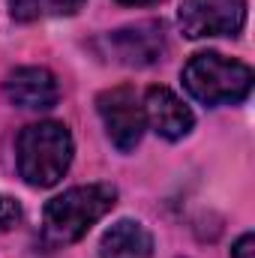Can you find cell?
<instances>
[{
  "label": "cell",
  "instance_id": "cell-4",
  "mask_svg": "<svg viewBox=\"0 0 255 258\" xmlns=\"http://www.w3.org/2000/svg\"><path fill=\"white\" fill-rule=\"evenodd\" d=\"M96 111L105 123V132L111 138V144L120 150V153H129L135 150V144L141 141L144 135V105L138 99V93L129 87V84H120V87H111V90H102L96 96Z\"/></svg>",
  "mask_w": 255,
  "mask_h": 258
},
{
  "label": "cell",
  "instance_id": "cell-7",
  "mask_svg": "<svg viewBox=\"0 0 255 258\" xmlns=\"http://www.w3.org/2000/svg\"><path fill=\"white\" fill-rule=\"evenodd\" d=\"M3 93L12 105L27 108V111H45L54 108L60 99L57 78L45 66H18L6 75Z\"/></svg>",
  "mask_w": 255,
  "mask_h": 258
},
{
  "label": "cell",
  "instance_id": "cell-5",
  "mask_svg": "<svg viewBox=\"0 0 255 258\" xmlns=\"http://www.w3.org/2000/svg\"><path fill=\"white\" fill-rule=\"evenodd\" d=\"M177 21L189 39L237 36L246 24V0H186Z\"/></svg>",
  "mask_w": 255,
  "mask_h": 258
},
{
  "label": "cell",
  "instance_id": "cell-8",
  "mask_svg": "<svg viewBox=\"0 0 255 258\" xmlns=\"http://www.w3.org/2000/svg\"><path fill=\"white\" fill-rule=\"evenodd\" d=\"M144 120L150 123V129L168 141H180L189 135L195 114L189 111V105L168 87H147L144 93Z\"/></svg>",
  "mask_w": 255,
  "mask_h": 258
},
{
  "label": "cell",
  "instance_id": "cell-2",
  "mask_svg": "<svg viewBox=\"0 0 255 258\" xmlns=\"http://www.w3.org/2000/svg\"><path fill=\"white\" fill-rule=\"evenodd\" d=\"M72 135L57 120L30 123L18 135V174L30 186H54L72 165Z\"/></svg>",
  "mask_w": 255,
  "mask_h": 258
},
{
  "label": "cell",
  "instance_id": "cell-1",
  "mask_svg": "<svg viewBox=\"0 0 255 258\" xmlns=\"http://www.w3.org/2000/svg\"><path fill=\"white\" fill-rule=\"evenodd\" d=\"M117 204V189L111 183L72 186L51 198L42 210V240L48 246H66L81 240L111 207Z\"/></svg>",
  "mask_w": 255,
  "mask_h": 258
},
{
  "label": "cell",
  "instance_id": "cell-6",
  "mask_svg": "<svg viewBox=\"0 0 255 258\" xmlns=\"http://www.w3.org/2000/svg\"><path fill=\"white\" fill-rule=\"evenodd\" d=\"M105 42H108L111 57L126 66H150L162 60V54H165V33H162V24H156V21L114 30L105 36Z\"/></svg>",
  "mask_w": 255,
  "mask_h": 258
},
{
  "label": "cell",
  "instance_id": "cell-9",
  "mask_svg": "<svg viewBox=\"0 0 255 258\" xmlns=\"http://www.w3.org/2000/svg\"><path fill=\"white\" fill-rule=\"evenodd\" d=\"M99 255L102 258H150L153 255V237H150V231L141 222L120 219L102 234Z\"/></svg>",
  "mask_w": 255,
  "mask_h": 258
},
{
  "label": "cell",
  "instance_id": "cell-12",
  "mask_svg": "<svg viewBox=\"0 0 255 258\" xmlns=\"http://www.w3.org/2000/svg\"><path fill=\"white\" fill-rule=\"evenodd\" d=\"M255 255V237L252 234H243L234 246H231V258H252Z\"/></svg>",
  "mask_w": 255,
  "mask_h": 258
},
{
  "label": "cell",
  "instance_id": "cell-10",
  "mask_svg": "<svg viewBox=\"0 0 255 258\" xmlns=\"http://www.w3.org/2000/svg\"><path fill=\"white\" fill-rule=\"evenodd\" d=\"M84 0H9V15L15 21H39V18H60L75 15Z\"/></svg>",
  "mask_w": 255,
  "mask_h": 258
},
{
  "label": "cell",
  "instance_id": "cell-3",
  "mask_svg": "<svg viewBox=\"0 0 255 258\" xmlns=\"http://www.w3.org/2000/svg\"><path fill=\"white\" fill-rule=\"evenodd\" d=\"M252 69L216 51H201L183 66V84L204 105H234L252 90Z\"/></svg>",
  "mask_w": 255,
  "mask_h": 258
},
{
  "label": "cell",
  "instance_id": "cell-13",
  "mask_svg": "<svg viewBox=\"0 0 255 258\" xmlns=\"http://www.w3.org/2000/svg\"><path fill=\"white\" fill-rule=\"evenodd\" d=\"M123 6H150V3H159V0H117Z\"/></svg>",
  "mask_w": 255,
  "mask_h": 258
},
{
  "label": "cell",
  "instance_id": "cell-11",
  "mask_svg": "<svg viewBox=\"0 0 255 258\" xmlns=\"http://www.w3.org/2000/svg\"><path fill=\"white\" fill-rule=\"evenodd\" d=\"M21 219V204L9 195H0V231H9Z\"/></svg>",
  "mask_w": 255,
  "mask_h": 258
}]
</instances>
